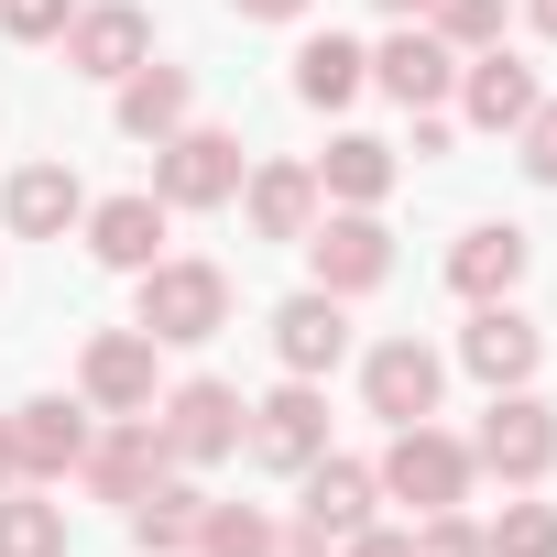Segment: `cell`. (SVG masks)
<instances>
[{"label": "cell", "mask_w": 557, "mask_h": 557, "mask_svg": "<svg viewBox=\"0 0 557 557\" xmlns=\"http://www.w3.org/2000/svg\"><path fill=\"white\" fill-rule=\"evenodd\" d=\"M470 470L503 481V492H546L557 481V405L524 383V394H492L481 426H470Z\"/></svg>", "instance_id": "cell-2"}, {"label": "cell", "mask_w": 557, "mask_h": 557, "mask_svg": "<svg viewBox=\"0 0 557 557\" xmlns=\"http://www.w3.org/2000/svg\"><path fill=\"white\" fill-rule=\"evenodd\" d=\"M372 88V45H350V34H307L296 45V99L307 110H350Z\"/></svg>", "instance_id": "cell-25"}, {"label": "cell", "mask_w": 557, "mask_h": 557, "mask_svg": "<svg viewBox=\"0 0 557 557\" xmlns=\"http://www.w3.org/2000/svg\"><path fill=\"white\" fill-rule=\"evenodd\" d=\"M77 394H88V416H153V394H164V350H153L143 329H88V350H77Z\"/></svg>", "instance_id": "cell-10"}, {"label": "cell", "mask_w": 557, "mask_h": 557, "mask_svg": "<svg viewBox=\"0 0 557 557\" xmlns=\"http://www.w3.org/2000/svg\"><path fill=\"white\" fill-rule=\"evenodd\" d=\"M153 426H164L175 470H219V459H240V426H251V405H240V383H219V372H186V383H164V394H153Z\"/></svg>", "instance_id": "cell-6"}, {"label": "cell", "mask_w": 557, "mask_h": 557, "mask_svg": "<svg viewBox=\"0 0 557 557\" xmlns=\"http://www.w3.org/2000/svg\"><path fill=\"white\" fill-rule=\"evenodd\" d=\"M372 12H383V23H426V0H372Z\"/></svg>", "instance_id": "cell-39"}, {"label": "cell", "mask_w": 557, "mask_h": 557, "mask_svg": "<svg viewBox=\"0 0 557 557\" xmlns=\"http://www.w3.org/2000/svg\"><path fill=\"white\" fill-rule=\"evenodd\" d=\"M307 164H318V197L329 208H383L394 175H405V153L383 132H329V153H307Z\"/></svg>", "instance_id": "cell-23"}, {"label": "cell", "mask_w": 557, "mask_h": 557, "mask_svg": "<svg viewBox=\"0 0 557 557\" xmlns=\"http://www.w3.org/2000/svg\"><path fill=\"white\" fill-rule=\"evenodd\" d=\"M164 230H175V208H164L153 186L88 197V219H77V240H88V262H99V273H143V262H164Z\"/></svg>", "instance_id": "cell-12"}, {"label": "cell", "mask_w": 557, "mask_h": 557, "mask_svg": "<svg viewBox=\"0 0 557 557\" xmlns=\"http://www.w3.org/2000/svg\"><path fill=\"white\" fill-rule=\"evenodd\" d=\"M524 273H535V230H513V219H470V230L448 240V296H459V307L513 296Z\"/></svg>", "instance_id": "cell-17"}, {"label": "cell", "mask_w": 557, "mask_h": 557, "mask_svg": "<svg viewBox=\"0 0 557 557\" xmlns=\"http://www.w3.org/2000/svg\"><path fill=\"white\" fill-rule=\"evenodd\" d=\"M448 99H459V121H470V132H503V143H513V132H524V110H535L546 88H535V66H524L513 45H481V55H459V88H448Z\"/></svg>", "instance_id": "cell-18"}, {"label": "cell", "mask_w": 557, "mask_h": 557, "mask_svg": "<svg viewBox=\"0 0 557 557\" xmlns=\"http://www.w3.org/2000/svg\"><path fill=\"white\" fill-rule=\"evenodd\" d=\"M132 329H143L153 350H208V339L230 329V273H219L208 251L143 262V273H132Z\"/></svg>", "instance_id": "cell-1"}, {"label": "cell", "mask_w": 557, "mask_h": 557, "mask_svg": "<svg viewBox=\"0 0 557 557\" xmlns=\"http://www.w3.org/2000/svg\"><path fill=\"white\" fill-rule=\"evenodd\" d=\"M88 219V186H77V164H12V186H0V230L12 240H66Z\"/></svg>", "instance_id": "cell-22"}, {"label": "cell", "mask_w": 557, "mask_h": 557, "mask_svg": "<svg viewBox=\"0 0 557 557\" xmlns=\"http://www.w3.org/2000/svg\"><path fill=\"white\" fill-rule=\"evenodd\" d=\"M524 34H535V45H557V0H524Z\"/></svg>", "instance_id": "cell-36"}, {"label": "cell", "mask_w": 557, "mask_h": 557, "mask_svg": "<svg viewBox=\"0 0 557 557\" xmlns=\"http://www.w3.org/2000/svg\"><path fill=\"white\" fill-rule=\"evenodd\" d=\"M110 121H121V143H143V153H153V143H175V132L197 121V77H186V66H164V55H143V66L110 88Z\"/></svg>", "instance_id": "cell-21"}, {"label": "cell", "mask_w": 557, "mask_h": 557, "mask_svg": "<svg viewBox=\"0 0 557 557\" xmlns=\"http://www.w3.org/2000/svg\"><path fill=\"white\" fill-rule=\"evenodd\" d=\"M481 546H492V557H557V503L503 492V513H481Z\"/></svg>", "instance_id": "cell-28"}, {"label": "cell", "mask_w": 557, "mask_h": 557, "mask_svg": "<svg viewBox=\"0 0 557 557\" xmlns=\"http://www.w3.org/2000/svg\"><path fill=\"white\" fill-rule=\"evenodd\" d=\"M459 372H470L481 394H524V383L546 372V329H535L513 296H492V307H470V329H459Z\"/></svg>", "instance_id": "cell-9"}, {"label": "cell", "mask_w": 557, "mask_h": 557, "mask_svg": "<svg viewBox=\"0 0 557 557\" xmlns=\"http://www.w3.org/2000/svg\"><path fill=\"white\" fill-rule=\"evenodd\" d=\"M372 88H383L394 110H448V88H459V55H448L426 23H394V34L372 45Z\"/></svg>", "instance_id": "cell-20"}, {"label": "cell", "mask_w": 557, "mask_h": 557, "mask_svg": "<svg viewBox=\"0 0 557 557\" xmlns=\"http://www.w3.org/2000/svg\"><path fill=\"white\" fill-rule=\"evenodd\" d=\"M318 448H329V394L285 372V383H273V394L251 405V426H240V459H251V470H273V481H296Z\"/></svg>", "instance_id": "cell-8"}, {"label": "cell", "mask_w": 557, "mask_h": 557, "mask_svg": "<svg viewBox=\"0 0 557 557\" xmlns=\"http://www.w3.org/2000/svg\"><path fill=\"white\" fill-rule=\"evenodd\" d=\"M372 481H383V503H405V513H448V503H470L481 470H470V437H448L437 416H416V426L383 437Z\"/></svg>", "instance_id": "cell-3"}, {"label": "cell", "mask_w": 557, "mask_h": 557, "mask_svg": "<svg viewBox=\"0 0 557 557\" xmlns=\"http://www.w3.org/2000/svg\"><path fill=\"white\" fill-rule=\"evenodd\" d=\"M426 34H437L448 55H481V45L513 34V0H426Z\"/></svg>", "instance_id": "cell-29"}, {"label": "cell", "mask_w": 557, "mask_h": 557, "mask_svg": "<svg viewBox=\"0 0 557 557\" xmlns=\"http://www.w3.org/2000/svg\"><path fill=\"white\" fill-rule=\"evenodd\" d=\"M164 470H175V448H164L153 416H99V437H88V459H77V481H88L99 503H121V513H132Z\"/></svg>", "instance_id": "cell-11"}, {"label": "cell", "mask_w": 557, "mask_h": 557, "mask_svg": "<svg viewBox=\"0 0 557 557\" xmlns=\"http://www.w3.org/2000/svg\"><path fill=\"white\" fill-rule=\"evenodd\" d=\"M405 121H416V164H437L448 153V110H405Z\"/></svg>", "instance_id": "cell-35"}, {"label": "cell", "mask_w": 557, "mask_h": 557, "mask_svg": "<svg viewBox=\"0 0 557 557\" xmlns=\"http://www.w3.org/2000/svg\"><path fill=\"white\" fill-rule=\"evenodd\" d=\"M230 208L251 219V240H285V251H296V240L329 219V197H318V164H307V153H273V164H251Z\"/></svg>", "instance_id": "cell-13"}, {"label": "cell", "mask_w": 557, "mask_h": 557, "mask_svg": "<svg viewBox=\"0 0 557 557\" xmlns=\"http://www.w3.org/2000/svg\"><path fill=\"white\" fill-rule=\"evenodd\" d=\"M230 12H240V23H307L318 0H230Z\"/></svg>", "instance_id": "cell-34"}, {"label": "cell", "mask_w": 557, "mask_h": 557, "mask_svg": "<svg viewBox=\"0 0 557 557\" xmlns=\"http://www.w3.org/2000/svg\"><path fill=\"white\" fill-rule=\"evenodd\" d=\"M23 481V448H12V416H0V492H12Z\"/></svg>", "instance_id": "cell-38"}, {"label": "cell", "mask_w": 557, "mask_h": 557, "mask_svg": "<svg viewBox=\"0 0 557 557\" xmlns=\"http://www.w3.org/2000/svg\"><path fill=\"white\" fill-rule=\"evenodd\" d=\"M240 175H251V153H240V132H219V121H186L175 143H153V197H164L175 219L230 208V197H240Z\"/></svg>", "instance_id": "cell-5"}, {"label": "cell", "mask_w": 557, "mask_h": 557, "mask_svg": "<svg viewBox=\"0 0 557 557\" xmlns=\"http://www.w3.org/2000/svg\"><path fill=\"white\" fill-rule=\"evenodd\" d=\"M77 535H66V503L45 492V481H12L0 492V557H66Z\"/></svg>", "instance_id": "cell-26"}, {"label": "cell", "mask_w": 557, "mask_h": 557, "mask_svg": "<svg viewBox=\"0 0 557 557\" xmlns=\"http://www.w3.org/2000/svg\"><path fill=\"white\" fill-rule=\"evenodd\" d=\"M197 513H208L197 470H164V481H153L121 524H132V546H143V557H186V546H197Z\"/></svg>", "instance_id": "cell-24"}, {"label": "cell", "mask_w": 557, "mask_h": 557, "mask_svg": "<svg viewBox=\"0 0 557 557\" xmlns=\"http://www.w3.org/2000/svg\"><path fill=\"white\" fill-rule=\"evenodd\" d=\"M372 513H383V481H372V459H339V448H318V459L296 470V524H307V535H329V546H339V535H361Z\"/></svg>", "instance_id": "cell-16"}, {"label": "cell", "mask_w": 557, "mask_h": 557, "mask_svg": "<svg viewBox=\"0 0 557 557\" xmlns=\"http://www.w3.org/2000/svg\"><path fill=\"white\" fill-rule=\"evenodd\" d=\"M273 557H329V535H307V524H296V535H273Z\"/></svg>", "instance_id": "cell-37"}, {"label": "cell", "mask_w": 557, "mask_h": 557, "mask_svg": "<svg viewBox=\"0 0 557 557\" xmlns=\"http://www.w3.org/2000/svg\"><path fill=\"white\" fill-rule=\"evenodd\" d=\"M296 251H307V285L339 296V307H361V296L394 285V230H383V208H329Z\"/></svg>", "instance_id": "cell-4"}, {"label": "cell", "mask_w": 557, "mask_h": 557, "mask_svg": "<svg viewBox=\"0 0 557 557\" xmlns=\"http://www.w3.org/2000/svg\"><path fill=\"white\" fill-rule=\"evenodd\" d=\"M77 23V0H0V34H12V45H55Z\"/></svg>", "instance_id": "cell-31"}, {"label": "cell", "mask_w": 557, "mask_h": 557, "mask_svg": "<svg viewBox=\"0 0 557 557\" xmlns=\"http://www.w3.org/2000/svg\"><path fill=\"white\" fill-rule=\"evenodd\" d=\"M55 45H66V66H77V77L121 88V77L153 55V12H143V0H77V23H66Z\"/></svg>", "instance_id": "cell-14"}, {"label": "cell", "mask_w": 557, "mask_h": 557, "mask_svg": "<svg viewBox=\"0 0 557 557\" xmlns=\"http://www.w3.org/2000/svg\"><path fill=\"white\" fill-rule=\"evenodd\" d=\"M273 535H285V524H273L262 503H208L186 557H273Z\"/></svg>", "instance_id": "cell-27"}, {"label": "cell", "mask_w": 557, "mask_h": 557, "mask_svg": "<svg viewBox=\"0 0 557 557\" xmlns=\"http://www.w3.org/2000/svg\"><path fill=\"white\" fill-rule=\"evenodd\" d=\"M405 535H416V557H492V546H481V513H470V503H448V513H416Z\"/></svg>", "instance_id": "cell-30"}, {"label": "cell", "mask_w": 557, "mask_h": 557, "mask_svg": "<svg viewBox=\"0 0 557 557\" xmlns=\"http://www.w3.org/2000/svg\"><path fill=\"white\" fill-rule=\"evenodd\" d=\"M513 164H524L535 186H557V99H535V110H524V132H513Z\"/></svg>", "instance_id": "cell-32"}, {"label": "cell", "mask_w": 557, "mask_h": 557, "mask_svg": "<svg viewBox=\"0 0 557 557\" xmlns=\"http://www.w3.org/2000/svg\"><path fill=\"white\" fill-rule=\"evenodd\" d=\"M262 329H273V361H285L296 383H329V372L350 361V307H339V296H318V285H307V296H285Z\"/></svg>", "instance_id": "cell-19"}, {"label": "cell", "mask_w": 557, "mask_h": 557, "mask_svg": "<svg viewBox=\"0 0 557 557\" xmlns=\"http://www.w3.org/2000/svg\"><path fill=\"white\" fill-rule=\"evenodd\" d=\"M88 437H99V416H88V394H34V405H12V448H23V481H77V459H88Z\"/></svg>", "instance_id": "cell-15"}, {"label": "cell", "mask_w": 557, "mask_h": 557, "mask_svg": "<svg viewBox=\"0 0 557 557\" xmlns=\"http://www.w3.org/2000/svg\"><path fill=\"white\" fill-rule=\"evenodd\" d=\"M329 557H416V535H405V524H383V513H372V524H361V535H339V546H329Z\"/></svg>", "instance_id": "cell-33"}, {"label": "cell", "mask_w": 557, "mask_h": 557, "mask_svg": "<svg viewBox=\"0 0 557 557\" xmlns=\"http://www.w3.org/2000/svg\"><path fill=\"white\" fill-rule=\"evenodd\" d=\"M437 394H448V350H426L416 329H394V339L361 350V416L416 426V416H437Z\"/></svg>", "instance_id": "cell-7"}]
</instances>
